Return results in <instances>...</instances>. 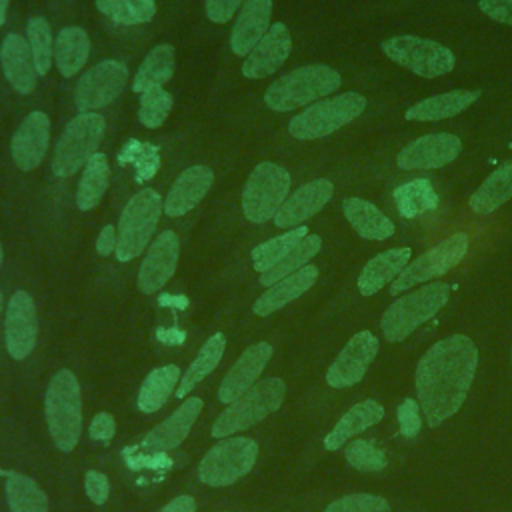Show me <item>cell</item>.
I'll list each match as a JSON object with an SVG mask.
<instances>
[{
    "mask_svg": "<svg viewBox=\"0 0 512 512\" xmlns=\"http://www.w3.org/2000/svg\"><path fill=\"white\" fill-rule=\"evenodd\" d=\"M478 350L464 334L436 342L418 362L416 394L430 426L454 416L466 400L476 374Z\"/></svg>",
    "mask_w": 512,
    "mask_h": 512,
    "instance_id": "cell-1",
    "label": "cell"
},
{
    "mask_svg": "<svg viewBox=\"0 0 512 512\" xmlns=\"http://www.w3.org/2000/svg\"><path fill=\"white\" fill-rule=\"evenodd\" d=\"M46 422L58 450L70 452L76 448L82 432V398L80 384L72 370H58L44 396Z\"/></svg>",
    "mask_w": 512,
    "mask_h": 512,
    "instance_id": "cell-2",
    "label": "cell"
},
{
    "mask_svg": "<svg viewBox=\"0 0 512 512\" xmlns=\"http://www.w3.org/2000/svg\"><path fill=\"white\" fill-rule=\"evenodd\" d=\"M340 84V74L334 68L326 64H308L272 82L264 94V102L270 110L290 112L330 96Z\"/></svg>",
    "mask_w": 512,
    "mask_h": 512,
    "instance_id": "cell-3",
    "label": "cell"
},
{
    "mask_svg": "<svg viewBox=\"0 0 512 512\" xmlns=\"http://www.w3.org/2000/svg\"><path fill=\"white\" fill-rule=\"evenodd\" d=\"M286 396V384L280 378H264L248 388L242 396L232 400L212 424L214 438H228L234 432H242L282 406Z\"/></svg>",
    "mask_w": 512,
    "mask_h": 512,
    "instance_id": "cell-4",
    "label": "cell"
},
{
    "mask_svg": "<svg viewBox=\"0 0 512 512\" xmlns=\"http://www.w3.org/2000/svg\"><path fill=\"white\" fill-rule=\"evenodd\" d=\"M448 296L450 288L444 282H432L406 296H400L382 314L380 328L384 338L390 342L408 338L420 324L436 316V312L448 302Z\"/></svg>",
    "mask_w": 512,
    "mask_h": 512,
    "instance_id": "cell-5",
    "label": "cell"
},
{
    "mask_svg": "<svg viewBox=\"0 0 512 512\" xmlns=\"http://www.w3.org/2000/svg\"><path fill=\"white\" fill-rule=\"evenodd\" d=\"M364 108L366 98L358 92L330 96L296 114L288 124V132L298 140H316L350 124L364 112Z\"/></svg>",
    "mask_w": 512,
    "mask_h": 512,
    "instance_id": "cell-6",
    "label": "cell"
},
{
    "mask_svg": "<svg viewBox=\"0 0 512 512\" xmlns=\"http://www.w3.org/2000/svg\"><path fill=\"white\" fill-rule=\"evenodd\" d=\"M162 210H164V204L160 194L150 188L140 190L130 198L118 222L116 258L120 262H130L132 258L144 252V248L148 246L156 230Z\"/></svg>",
    "mask_w": 512,
    "mask_h": 512,
    "instance_id": "cell-7",
    "label": "cell"
},
{
    "mask_svg": "<svg viewBox=\"0 0 512 512\" xmlns=\"http://www.w3.org/2000/svg\"><path fill=\"white\" fill-rule=\"evenodd\" d=\"M104 118L96 112H80L74 116L54 150L52 158V172L58 178H68L76 174L86 162L96 154V148L104 134Z\"/></svg>",
    "mask_w": 512,
    "mask_h": 512,
    "instance_id": "cell-8",
    "label": "cell"
},
{
    "mask_svg": "<svg viewBox=\"0 0 512 512\" xmlns=\"http://www.w3.org/2000/svg\"><path fill=\"white\" fill-rule=\"evenodd\" d=\"M290 192V174L274 162L258 164L246 180L242 192L244 216L254 222H266L276 216Z\"/></svg>",
    "mask_w": 512,
    "mask_h": 512,
    "instance_id": "cell-9",
    "label": "cell"
},
{
    "mask_svg": "<svg viewBox=\"0 0 512 512\" xmlns=\"http://www.w3.org/2000/svg\"><path fill=\"white\" fill-rule=\"evenodd\" d=\"M382 52L402 68L422 76V78H436L448 74L454 64V52L444 44H438L428 38L402 34L392 36L382 42Z\"/></svg>",
    "mask_w": 512,
    "mask_h": 512,
    "instance_id": "cell-10",
    "label": "cell"
},
{
    "mask_svg": "<svg viewBox=\"0 0 512 512\" xmlns=\"http://www.w3.org/2000/svg\"><path fill=\"white\" fill-rule=\"evenodd\" d=\"M258 456V444L252 438L228 436L212 446L198 466V478L206 486H228L250 472Z\"/></svg>",
    "mask_w": 512,
    "mask_h": 512,
    "instance_id": "cell-11",
    "label": "cell"
},
{
    "mask_svg": "<svg viewBox=\"0 0 512 512\" xmlns=\"http://www.w3.org/2000/svg\"><path fill=\"white\" fill-rule=\"evenodd\" d=\"M468 244H470L468 234L458 232V234H452L450 238L442 240L434 248L426 250L422 256H418L416 260L406 264V268L392 282L390 294L396 296L408 288H414L420 282H426V280L446 274L450 268H454L466 256Z\"/></svg>",
    "mask_w": 512,
    "mask_h": 512,
    "instance_id": "cell-12",
    "label": "cell"
},
{
    "mask_svg": "<svg viewBox=\"0 0 512 512\" xmlns=\"http://www.w3.org/2000/svg\"><path fill=\"white\" fill-rule=\"evenodd\" d=\"M128 68L118 60H104L94 64L74 88V104L80 112L102 108L110 104L124 88Z\"/></svg>",
    "mask_w": 512,
    "mask_h": 512,
    "instance_id": "cell-13",
    "label": "cell"
},
{
    "mask_svg": "<svg viewBox=\"0 0 512 512\" xmlns=\"http://www.w3.org/2000/svg\"><path fill=\"white\" fill-rule=\"evenodd\" d=\"M462 152V140L450 132L424 134L406 144L396 158L400 170H430L454 162Z\"/></svg>",
    "mask_w": 512,
    "mask_h": 512,
    "instance_id": "cell-14",
    "label": "cell"
},
{
    "mask_svg": "<svg viewBox=\"0 0 512 512\" xmlns=\"http://www.w3.org/2000/svg\"><path fill=\"white\" fill-rule=\"evenodd\" d=\"M6 350L14 360H24L32 354L38 338V314L32 296L18 290L8 300L6 310Z\"/></svg>",
    "mask_w": 512,
    "mask_h": 512,
    "instance_id": "cell-15",
    "label": "cell"
},
{
    "mask_svg": "<svg viewBox=\"0 0 512 512\" xmlns=\"http://www.w3.org/2000/svg\"><path fill=\"white\" fill-rule=\"evenodd\" d=\"M376 352L378 338L372 332L364 330L354 334L336 356V360L330 364L326 372V382L332 388H348L358 384L364 378L370 362L376 358Z\"/></svg>",
    "mask_w": 512,
    "mask_h": 512,
    "instance_id": "cell-16",
    "label": "cell"
},
{
    "mask_svg": "<svg viewBox=\"0 0 512 512\" xmlns=\"http://www.w3.org/2000/svg\"><path fill=\"white\" fill-rule=\"evenodd\" d=\"M180 254V238L172 230H164L148 248L140 270H138V288L144 294L158 292L174 274Z\"/></svg>",
    "mask_w": 512,
    "mask_h": 512,
    "instance_id": "cell-17",
    "label": "cell"
},
{
    "mask_svg": "<svg viewBox=\"0 0 512 512\" xmlns=\"http://www.w3.org/2000/svg\"><path fill=\"white\" fill-rule=\"evenodd\" d=\"M334 184L328 178H316L306 184H302L296 192H292L276 216L272 218L278 228H296L304 220L312 218L316 212H320L328 200L332 198Z\"/></svg>",
    "mask_w": 512,
    "mask_h": 512,
    "instance_id": "cell-18",
    "label": "cell"
},
{
    "mask_svg": "<svg viewBox=\"0 0 512 512\" xmlns=\"http://www.w3.org/2000/svg\"><path fill=\"white\" fill-rule=\"evenodd\" d=\"M272 356V346L268 342H256L248 346L240 358L232 364V368L224 374L218 386V400L230 404L238 396H242L248 388H252L262 374L264 366Z\"/></svg>",
    "mask_w": 512,
    "mask_h": 512,
    "instance_id": "cell-19",
    "label": "cell"
},
{
    "mask_svg": "<svg viewBox=\"0 0 512 512\" xmlns=\"http://www.w3.org/2000/svg\"><path fill=\"white\" fill-rule=\"evenodd\" d=\"M48 140H50L48 116L40 110L30 112L12 136L10 148H12L14 164L24 172L38 168L46 154Z\"/></svg>",
    "mask_w": 512,
    "mask_h": 512,
    "instance_id": "cell-20",
    "label": "cell"
},
{
    "mask_svg": "<svg viewBox=\"0 0 512 512\" xmlns=\"http://www.w3.org/2000/svg\"><path fill=\"white\" fill-rule=\"evenodd\" d=\"M292 38L288 28L282 22H276L268 28L262 40L250 50L242 64V74L246 78H264L274 74L290 56Z\"/></svg>",
    "mask_w": 512,
    "mask_h": 512,
    "instance_id": "cell-21",
    "label": "cell"
},
{
    "mask_svg": "<svg viewBox=\"0 0 512 512\" xmlns=\"http://www.w3.org/2000/svg\"><path fill=\"white\" fill-rule=\"evenodd\" d=\"M0 62L6 80L16 92L30 94L36 88L38 72L34 66V56L28 40H24L20 34L10 32L4 36L0 46Z\"/></svg>",
    "mask_w": 512,
    "mask_h": 512,
    "instance_id": "cell-22",
    "label": "cell"
},
{
    "mask_svg": "<svg viewBox=\"0 0 512 512\" xmlns=\"http://www.w3.org/2000/svg\"><path fill=\"white\" fill-rule=\"evenodd\" d=\"M214 182V174L208 166H190L186 168L176 182L172 184L166 200H164V212L170 218L184 216L190 212L210 190Z\"/></svg>",
    "mask_w": 512,
    "mask_h": 512,
    "instance_id": "cell-23",
    "label": "cell"
},
{
    "mask_svg": "<svg viewBox=\"0 0 512 512\" xmlns=\"http://www.w3.org/2000/svg\"><path fill=\"white\" fill-rule=\"evenodd\" d=\"M202 410V400L200 398H186L168 420L160 422L158 426H154L142 440V444L150 450H172L178 444L184 442V438L188 436L190 428L194 426L196 418L200 416Z\"/></svg>",
    "mask_w": 512,
    "mask_h": 512,
    "instance_id": "cell-24",
    "label": "cell"
},
{
    "mask_svg": "<svg viewBox=\"0 0 512 512\" xmlns=\"http://www.w3.org/2000/svg\"><path fill=\"white\" fill-rule=\"evenodd\" d=\"M272 0H246L232 28L230 46L236 56H248L250 50L268 32Z\"/></svg>",
    "mask_w": 512,
    "mask_h": 512,
    "instance_id": "cell-25",
    "label": "cell"
},
{
    "mask_svg": "<svg viewBox=\"0 0 512 512\" xmlns=\"http://www.w3.org/2000/svg\"><path fill=\"white\" fill-rule=\"evenodd\" d=\"M316 278H318V268L312 266V264H306L298 272L278 280L276 284L268 286L262 296L256 298L254 314L256 316H268V314L280 310L282 306L290 304L292 300L300 298L306 290H310L312 284L316 282Z\"/></svg>",
    "mask_w": 512,
    "mask_h": 512,
    "instance_id": "cell-26",
    "label": "cell"
},
{
    "mask_svg": "<svg viewBox=\"0 0 512 512\" xmlns=\"http://www.w3.org/2000/svg\"><path fill=\"white\" fill-rule=\"evenodd\" d=\"M412 250L410 248H390L366 262L358 276V290L362 296H372L384 288L390 280L394 282L398 274L410 262Z\"/></svg>",
    "mask_w": 512,
    "mask_h": 512,
    "instance_id": "cell-27",
    "label": "cell"
},
{
    "mask_svg": "<svg viewBox=\"0 0 512 512\" xmlns=\"http://www.w3.org/2000/svg\"><path fill=\"white\" fill-rule=\"evenodd\" d=\"M480 98L478 90H450L444 94H436L430 98H424L410 106L404 112L406 120L416 122H430V120H444L458 116L468 106H472Z\"/></svg>",
    "mask_w": 512,
    "mask_h": 512,
    "instance_id": "cell-28",
    "label": "cell"
},
{
    "mask_svg": "<svg viewBox=\"0 0 512 512\" xmlns=\"http://www.w3.org/2000/svg\"><path fill=\"white\" fill-rule=\"evenodd\" d=\"M342 212L348 224L366 240H386L394 234V222L372 202L362 198H346Z\"/></svg>",
    "mask_w": 512,
    "mask_h": 512,
    "instance_id": "cell-29",
    "label": "cell"
},
{
    "mask_svg": "<svg viewBox=\"0 0 512 512\" xmlns=\"http://www.w3.org/2000/svg\"><path fill=\"white\" fill-rule=\"evenodd\" d=\"M382 418H384V408L376 400H362L354 404L348 412H344V416L328 432V436L324 438V448L326 450L342 448L352 436L378 424Z\"/></svg>",
    "mask_w": 512,
    "mask_h": 512,
    "instance_id": "cell-30",
    "label": "cell"
},
{
    "mask_svg": "<svg viewBox=\"0 0 512 512\" xmlns=\"http://www.w3.org/2000/svg\"><path fill=\"white\" fill-rule=\"evenodd\" d=\"M512 198V160L500 164L470 196L468 206L476 214H490Z\"/></svg>",
    "mask_w": 512,
    "mask_h": 512,
    "instance_id": "cell-31",
    "label": "cell"
},
{
    "mask_svg": "<svg viewBox=\"0 0 512 512\" xmlns=\"http://www.w3.org/2000/svg\"><path fill=\"white\" fill-rule=\"evenodd\" d=\"M90 38L80 26H66L58 32L54 42V58L62 76H74L88 60Z\"/></svg>",
    "mask_w": 512,
    "mask_h": 512,
    "instance_id": "cell-32",
    "label": "cell"
},
{
    "mask_svg": "<svg viewBox=\"0 0 512 512\" xmlns=\"http://www.w3.org/2000/svg\"><path fill=\"white\" fill-rule=\"evenodd\" d=\"M180 380V368L176 364L154 368L142 382L136 398V406L144 414L160 410Z\"/></svg>",
    "mask_w": 512,
    "mask_h": 512,
    "instance_id": "cell-33",
    "label": "cell"
},
{
    "mask_svg": "<svg viewBox=\"0 0 512 512\" xmlns=\"http://www.w3.org/2000/svg\"><path fill=\"white\" fill-rule=\"evenodd\" d=\"M174 74V48L170 44H158L148 52V56L142 60L132 90L134 92H146L150 88H162Z\"/></svg>",
    "mask_w": 512,
    "mask_h": 512,
    "instance_id": "cell-34",
    "label": "cell"
},
{
    "mask_svg": "<svg viewBox=\"0 0 512 512\" xmlns=\"http://www.w3.org/2000/svg\"><path fill=\"white\" fill-rule=\"evenodd\" d=\"M226 348V338L222 332L212 334L200 348L194 362L186 368L184 376L180 378V384L176 386V398H184L190 390H194L220 362Z\"/></svg>",
    "mask_w": 512,
    "mask_h": 512,
    "instance_id": "cell-35",
    "label": "cell"
},
{
    "mask_svg": "<svg viewBox=\"0 0 512 512\" xmlns=\"http://www.w3.org/2000/svg\"><path fill=\"white\" fill-rule=\"evenodd\" d=\"M108 180H110V166L106 156L100 152L92 154V158L84 166L82 178L76 188V206L80 210L96 208L108 190Z\"/></svg>",
    "mask_w": 512,
    "mask_h": 512,
    "instance_id": "cell-36",
    "label": "cell"
},
{
    "mask_svg": "<svg viewBox=\"0 0 512 512\" xmlns=\"http://www.w3.org/2000/svg\"><path fill=\"white\" fill-rule=\"evenodd\" d=\"M394 202L400 216L416 218L438 208V194L430 180L416 178L394 190Z\"/></svg>",
    "mask_w": 512,
    "mask_h": 512,
    "instance_id": "cell-37",
    "label": "cell"
},
{
    "mask_svg": "<svg viewBox=\"0 0 512 512\" xmlns=\"http://www.w3.org/2000/svg\"><path fill=\"white\" fill-rule=\"evenodd\" d=\"M6 500L10 512H48L44 490L30 476L18 472L6 474Z\"/></svg>",
    "mask_w": 512,
    "mask_h": 512,
    "instance_id": "cell-38",
    "label": "cell"
},
{
    "mask_svg": "<svg viewBox=\"0 0 512 512\" xmlns=\"http://www.w3.org/2000/svg\"><path fill=\"white\" fill-rule=\"evenodd\" d=\"M320 248H322V240H320L318 234L304 236L278 264H274L268 272L260 274V284L268 288V286L276 284L278 280L298 272L300 268H304L320 252Z\"/></svg>",
    "mask_w": 512,
    "mask_h": 512,
    "instance_id": "cell-39",
    "label": "cell"
},
{
    "mask_svg": "<svg viewBox=\"0 0 512 512\" xmlns=\"http://www.w3.org/2000/svg\"><path fill=\"white\" fill-rule=\"evenodd\" d=\"M304 236H308V228L306 226H296V228H290L288 232L276 236V238H270L258 246L252 248L250 256H252V264H254V270L264 274L268 272L274 264H278Z\"/></svg>",
    "mask_w": 512,
    "mask_h": 512,
    "instance_id": "cell-40",
    "label": "cell"
},
{
    "mask_svg": "<svg viewBox=\"0 0 512 512\" xmlns=\"http://www.w3.org/2000/svg\"><path fill=\"white\" fill-rule=\"evenodd\" d=\"M96 6L110 20L126 26L150 22L156 14L154 0H96Z\"/></svg>",
    "mask_w": 512,
    "mask_h": 512,
    "instance_id": "cell-41",
    "label": "cell"
},
{
    "mask_svg": "<svg viewBox=\"0 0 512 512\" xmlns=\"http://www.w3.org/2000/svg\"><path fill=\"white\" fill-rule=\"evenodd\" d=\"M26 38L28 46L34 56V66L40 76L50 72L52 58H54V44H52V34H50V24L42 16H34L26 24Z\"/></svg>",
    "mask_w": 512,
    "mask_h": 512,
    "instance_id": "cell-42",
    "label": "cell"
},
{
    "mask_svg": "<svg viewBox=\"0 0 512 512\" xmlns=\"http://www.w3.org/2000/svg\"><path fill=\"white\" fill-rule=\"evenodd\" d=\"M172 110V94L164 88H150L140 96L138 120L148 128H158L164 124L168 112Z\"/></svg>",
    "mask_w": 512,
    "mask_h": 512,
    "instance_id": "cell-43",
    "label": "cell"
},
{
    "mask_svg": "<svg viewBox=\"0 0 512 512\" xmlns=\"http://www.w3.org/2000/svg\"><path fill=\"white\" fill-rule=\"evenodd\" d=\"M344 456L348 464L362 472H376L386 466V454L372 440H354L346 446Z\"/></svg>",
    "mask_w": 512,
    "mask_h": 512,
    "instance_id": "cell-44",
    "label": "cell"
},
{
    "mask_svg": "<svg viewBox=\"0 0 512 512\" xmlns=\"http://www.w3.org/2000/svg\"><path fill=\"white\" fill-rule=\"evenodd\" d=\"M324 512H390V504L374 494H348L328 504Z\"/></svg>",
    "mask_w": 512,
    "mask_h": 512,
    "instance_id": "cell-45",
    "label": "cell"
},
{
    "mask_svg": "<svg viewBox=\"0 0 512 512\" xmlns=\"http://www.w3.org/2000/svg\"><path fill=\"white\" fill-rule=\"evenodd\" d=\"M398 424H400V432L406 436V438H412L418 434L420 430V414H418V404L416 400L412 398H406L398 410Z\"/></svg>",
    "mask_w": 512,
    "mask_h": 512,
    "instance_id": "cell-46",
    "label": "cell"
},
{
    "mask_svg": "<svg viewBox=\"0 0 512 512\" xmlns=\"http://www.w3.org/2000/svg\"><path fill=\"white\" fill-rule=\"evenodd\" d=\"M84 488L94 504H104L108 498V478L98 470H88L84 476Z\"/></svg>",
    "mask_w": 512,
    "mask_h": 512,
    "instance_id": "cell-47",
    "label": "cell"
},
{
    "mask_svg": "<svg viewBox=\"0 0 512 512\" xmlns=\"http://www.w3.org/2000/svg\"><path fill=\"white\" fill-rule=\"evenodd\" d=\"M478 8L488 18L512 26V0H480Z\"/></svg>",
    "mask_w": 512,
    "mask_h": 512,
    "instance_id": "cell-48",
    "label": "cell"
},
{
    "mask_svg": "<svg viewBox=\"0 0 512 512\" xmlns=\"http://www.w3.org/2000/svg\"><path fill=\"white\" fill-rule=\"evenodd\" d=\"M114 432H116V422H114V416L108 412L96 414L88 428V436L98 442H108L114 436Z\"/></svg>",
    "mask_w": 512,
    "mask_h": 512,
    "instance_id": "cell-49",
    "label": "cell"
},
{
    "mask_svg": "<svg viewBox=\"0 0 512 512\" xmlns=\"http://www.w3.org/2000/svg\"><path fill=\"white\" fill-rule=\"evenodd\" d=\"M242 2L244 0H206V16L216 24H224L232 18Z\"/></svg>",
    "mask_w": 512,
    "mask_h": 512,
    "instance_id": "cell-50",
    "label": "cell"
},
{
    "mask_svg": "<svg viewBox=\"0 0 512 512\" xmlns=\"http://www.w3.org/2000/svg\"><path fill=\"white\" fill-rule=\"evenodd\" d=\"M116 244H118V230L112 224H106L100 230V236L96 240V250L100 256H110L112 252H116Z\"/></svg>",
    "mask_w": 512,
    "mask_h": 512,
    "instance_id": "cell-51",
    "label": "cell"
},
{
    "mask_svg": "<svg viewBox=\"0 0 512 512\" xmlns=\"http://www.w3.org/2000/svg\"><path fill=\"white\" fill-rule=\"evenodd\" d=\"M160 512H196V502L192 496L182 494L172 498Z\"/></svg>",
    "mask_w": 512,
    "mask_h": 512,
    "instance_id": "cell-52",
    "label": "cell"
},
{
    "mask_svg": "<svg viewBox=\"0 0 512 512\" xmlns=\"http://www.w3.org/2000/svg\"><path fill=\"white\" fill-rule=\"evenodd\" d=\"M8 4L10 0H0V26L6 22V14H8Z\"/></svg>",
    "mask_w": 512,
    "mask_h": 512,
    "instance_id": "cell-53",
    "label": "cell"
},
{
    "mask_svg": "<svg viewBox=\"0 0 512 512\" xmlns=\"http://www.w3.org/2000/svg\"><path fill=\"white\" fill-rule=\"evenodd\" d=\"M0 312H2V292H0Z\"/></svg>",
    "mask_w": 512,
    "mask_h": 512,
    "instance_id": "cell-54",
    "label": "cell"
},
{
    "mask_svg": "<svg viewBox=\"0 0 512 512\" xmlns=\"http://www.w3.org/2000/svg\"><path fill=\"white\" fill-rule=\"evenodd\" d=\"M0 264H2V246H0Z\"/></svg>",
    "mask_w": 512,
    "mask_h": 512,
    "instance_id": "cell-55",
    "label": "cell"
},
{
    "mask_svg": "<svg viewBox=\"0 0 512 512\" xmlns=\"http://www.w3.org/2000/svg\"><path fill=\"white\" fill-rule=\"evenodd\" d=\"M510 358H512V352H510Z\"/></svg>",
    "mask_w": 512,
    "mask_h": 512,
    "instance_id": "cell-56",
    "label": "cell"
}]
</instances>
